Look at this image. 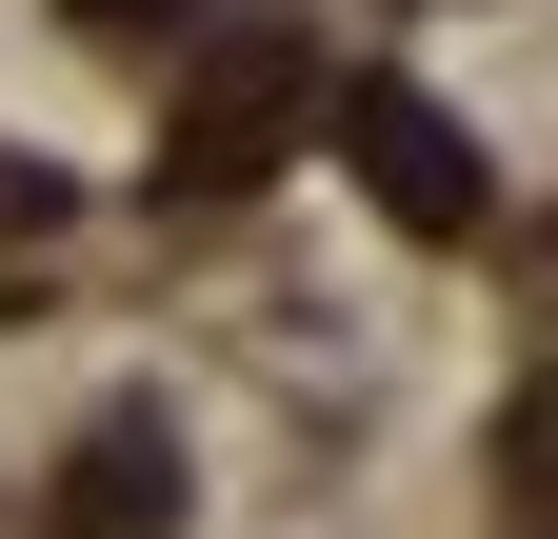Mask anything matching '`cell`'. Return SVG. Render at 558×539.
Listing matches in <instances>:
<instances>
[{
	"instance_id": "1",
	"label": "cell",
	"mask_w": 558,
	"mask_h": 539,
	"mask_svg": "<svg viewBox=\"0 0 558 539\" xmlns=\"http://www.w3.org/2000/svg\"><path fill=\"white\" fill-rule=\"evenodd\" d=\"M300 100H319V60H300V40H240L220 81H199V120L160 141V200H240L279 141H300Z\"/></svg>"
},
{
	"instance_id": "2",
	"label": "cell",
	"mask_w": 558,
	"mask_h": 539,
	"mask_svg": "<svg viewBox=\"0 0 558 539\" xmlns=\"http://www.w3.org/2000/svg\"><path fill=\"white\" fill-rule=\"evenodd\" d=\"M339 141H360V180L399 200L418 240H459V220H478V141H459L418 81H339Z\"/></svg>"
},
{
	"instance_id": "3",
	"label": "cell",
	"mask_w": 558,
	"mask_h": 539,
	"mask_svg": "<svg viewBox=\"0 0 558 539\" xmlns=\"http://www.w3.org/2000/svg\"><path fill=\"white\" fill-rule=\"evenodd\" d=\"M180 519V420H100L60 459V539H160Z\"/></svg>"
},
{
	"instance_id": "4",
	"label": "cell",
	"mask_w": 558,
	"mask_h": 539,
	"mask_svg": "<svg viewBox=\"0 0 558 539\" xmlns=\"http://www.w3.org/2000/svg\"><path fill=\"white\" fill-rule=\"evenodd\" d=\"M81 21H180V0H81Z\"/></svg>"
}]
</instances>
